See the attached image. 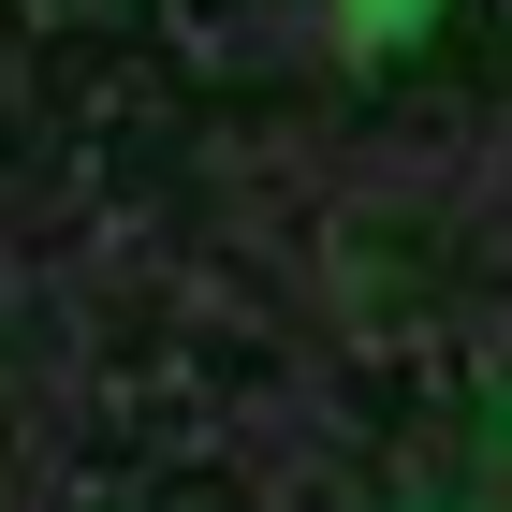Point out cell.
Masks as SVG:
<instances>
[{"instance_id": "1", "label": "cell", "mask_w": 512, "mask_h": 512, "mask_svg": "<svg viewBox=\"0 0 512 512\" xmlns=\"http://www.w3.org/2000/svg\"><path fill=\"white\" fill-rule=\"evenodd\" d=\"M352 15H366V30H425V0H352Z\"/></svg>"}]
</instances>
